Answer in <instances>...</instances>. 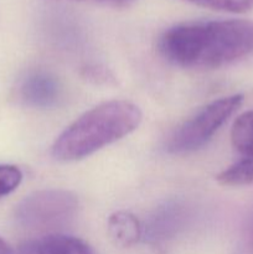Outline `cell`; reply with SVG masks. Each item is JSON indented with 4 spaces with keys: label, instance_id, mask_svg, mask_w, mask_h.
Wrapping results in <instances>:
<instances>
[{
    "label": "cell",
    "instance_id": "3957f363",
    "mask_svg": "<svg viewBox=\"0 0 253 254\" xmlns=\"http://www.w3.org/2000/svg\"><path fill=\"white\" fill-rule=\"evenodd\" d=\"M243 99L242 94H232L207 104L174 131L168 141L169 153L188 154L202 148L242 106Z\"/></svg>",
    "mask_w": 253,
    "mask_h": 254
},
{
    "label": "cell",
    "instance_id": "5bb4252c",
    "mask_svg": "<svg viewBox=\"0 0 253 254\" xmlns=\"http://www.w3.org/2000/svg\"><path fill=\"white\" fill-rule=\"evenodd\" d=\"M79 1H82V0H79ZM89 1L101 2V4L111 5V6L123 7V6H128V5L133 4V2L135 1V0H89Z\"/></svg>",
    "mask_w": 253,
    "mask_h": 254
},
{
    "label": "cell",
    "instance_id": "ba28073f",
    "mask_svg": "<svg viewBox=\"0 0 253 254\" xmlns=\"http://www.w3.org/2000/svg\"><path fill=\"white\" fill-rule=\"evenodd\" d=\"M185 217L183 206L178 203L165 205L153 216L150 225L148 227V236L151 240L156 241L166 238L170 233L175 232Z\"/></svg>",
    "mask_w": 253,
    "mask_h": 254
},
{
    "label": "cell",
    "instance_id": "30bf717a",
    "mask_svg": "<svg viewBox=\"0 0 253 254\" xmlns=\"http://www.w3.org/2000/svg\"><path fill=\"white\" fill-rule=\"evenodd\" d=\"M216 180L222 186L253 185V156H243L237 163L221 171Z\"/></svg>",
    "mask_w": 253,
    "mask_h": 254
},
{
    "label": "cell",
    "instance_id": "4fadbf2b",
    "mask_svg": "<svg viewBox=\"0 0 253 254\" xmlns=\"http://www.w3.org/2000/svg\"><path fill=\"white\" fill-rule=\"evenodd\" d=\"M233 254H253V211L248 216L242 237Z\"/></svg>",
    "mask_w": 253,
    "mask_h": 254
},
{
    "label": "cell",
    "instance_id": "277c9868",
    "mask_svg": "<svg viewBox=\"0 0 253 254\" xmlns=\"http://www.w3.org/2000/svg\"><path fill=\"white\" fill-rule=\"evenodd\" d=\"M78 200L66 190H42L26 196L16 208V221L26 230L56 231L69 225Z\"/></svg>",
    "mask_w": 253,
    "mask_h": 254
},
{
    "label": "cell",
    "instance_id": "52a82bcc",
    "mask_svg": "<svg viewBox=\"0 0 253 254\" xmlns=\"http://www.w3.org/2000/svg\"><path fill=\"white\" fill-rule=\"evenodd\" d=\"M111 240L119 247H131L141 237V226L138 218L130 212L118 211L108 220Z\"/></svg>",
    "mask_w": 253,
    "mask_h": 254
},
{
    "label": "cell",
    "instance_id": "9c48e42d",
    "mask_svg": "<svg viewBox=\"0 0 253 254\" xmlns=\"http://www.w3.org/2000/svg\"><path fill=\"white\" fill-rule=\"evenodd\" d=\"M231 140L238 153L253 156V111L238 117L231 130Z\"/></svg>",
    "mask_w": 253,
    "mask_h": 254
},
{
    "label": "cell",
    "instance_id": "7c38bea8",
    "mask_svg": "<svg viewBox=\"0 0 253 254\" xmlns=\"http://www.w3.org/2000/svg\"><path fill=\"white\" fill-rule=\"evenodd\" d=\"M22 181V173L15 165H0V198L17 189Z\"/></svg>",
    "mask_w": 253,
    "mask_h": 254
},
{
    "label": "cell",
    "instance_id": "8fae6325",
    "mask_svg": "<svg viewBox=\"0 0 253 254\" xmlns=\"http://www.w3.org/2000/svg\"><path fill=\"white\" fill-rule=\"evenodd\" d=\"M218 11L243 14L253 10V0H185Z\"/></svg>",
    "mask_w": 253,
    "mask_h": 254
},
{
    "label": "cell",
    "instance_id": "8992f818",
    "mask_svg": "<svg viewBox=\"0 0 253 254\" xmlns=\"http://www.w3.org/2000/svg\"><path fill=\"white\" fill-rule=\"evenodd\" d=\"M14 254H96L93 248L72 236L47 233L40 238L21 243Z\"/></svg>",
    "mask_w": 253,
    "mask_h": 254
},
{
    "label": "cell",
    "instance_id": "7a4b0ae2",
    "mask_svg": "<svg viewBox=\"0 0 253 254\" xmlns=\"http://www.w3.org/2000/svg\"><path fill=\"white\" fill-rule=\"evenodd\" d=\"M141 118V111L131 102H104L64 129L55 141L52 154L60 161L81 160L133 133Z\"/></svg>",
    "mask_w": 253,
    "mask_h": 254
},
{
    "label": "cell",
    "instance_id": "5b68a950",
    "mask_svg": "<svg viewBox=\"0 0 253 254\" xmlns=\"http://www.w3.org/2000/svg\"><path fill=\"white\" fill-rule=\"evenodd\" d=\"M20 98L25 104L34 108H52L62 98L60 81L47 72H34L22 81Z\"/></svg>",
    "mask_w": 253,
    "mask_h": 254
},
{
    "label": "cell",
    "instance_id": "6da1fadb",
    "mask_svg": "<svg viewBox=\"0 0 253 254\" xmlns=\"http://www.w3.org/2000/svg\"><path fill=\"white\" fill-rule=\"evenodd\" d=\"M164 59L184 68H218L253 54V20L185 22L159 40Z\"/></svg>",
    "mask_w": 253,
    "mask_h": 254
},
{
    "label": "cell",
    "instance_id": "9a60e30c",
    "mask_svg": "<svg viewBox=\"0 0 253 254\" xmlns=\"http://www.w3.org/2000/svg\"><path fill=\"white\" fill-rule=\"evenodd\" d=\"M0 254H14V250H11L1 237H0Z\"/></svg>",
    "mask_w": 253,
    "mask_h": 254
}]
</instances>
